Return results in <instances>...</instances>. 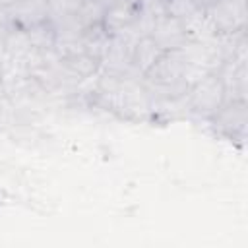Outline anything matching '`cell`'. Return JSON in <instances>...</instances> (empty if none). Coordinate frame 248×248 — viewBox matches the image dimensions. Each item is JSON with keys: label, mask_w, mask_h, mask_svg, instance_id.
Instances as JSON below:
<instances>
[{"label": "cell", "mask_w": 248, "mask_h": 248, "mask_svg": "<svg viewBox=\"0 0 248 248\" xmlns=\"http://www.w3.org/2000/svg\"><path fill=\"white\" fill-rule=\"evenodd\" d=\"M188 101H190V108L196 114L211 118L227 101V91L217 72H209L200 81H196L188 89Z\"/></svg>", "instance_id": "cell-1"}, {"label": "cell", "mask_w": 248, "mask_h": 248, "mask_svg": "<svg viewBox=\"0 0 248 248\" xmlns=\"http://www.w3.org/2000/svg\"><path fill=\"white\" fill-rule=\"evenodd\" d=\"M203 10L217 35L244 33L248 16L246 0H211Z\"/></svg>", "instance_id": "cell-2"}, {"label": "cell", "mask_w": 248, "mask_h": 248, "mask_svg": "<svg viewBox=\"0 0 248 248\" xmlns=\"http://www.w3.org/2000/svg\"><path fill=\"white\" fill-rule=\"evenodd\" d=\"M153 43L161 48V50H174V48H180L186 41H188V35H186V29L182 25V21L174 16H170L169 12L159 16L151 27H149V33H147Z\"/></svg>", "instance_id": "cell-3"}, {"label": "cell", "mask_w": 248, "mask_h": 248, "mask_svg": "<svg viewBox=\"0 0 248 248\" xmlns=\"http://www.w3.org/2000/svg\"><path fill=\"white\" fill-rule=\"evenodd\" d=\"M138 17V0H112L101 19V29L112 37L134 25Z\"/></svg>", "instance_id": "cell-4"}, {"label": "cell", "mask_w": 248, "mask_h": 248, "mask_svg": "<svg viewBox=\"0 0 248 248\" xmlns=\"http://www.w3.org/2000/svg\"><path fill=\"white\" fill-rule=\"evenodd\" d=\"M215 128L231 138L244 134L246 130V101L227 99L223 107L211 116Z\"/></svg>", "instance_id": "cell-5"}, {"label": "cell", "mask_w": 248, "mask_h": 248, "mask_svg": "<svg viewBox=\"0 0 248 248\" xmlns=\"http://www.w3.org/2000/svg\"><path fill=\"white\" fill-rule=\"evenodd\" d=\"M163 52L165 50H161L149 35H141V37H138V41L132 46V66L145 76Z\"/></svg>", "instance_id": "cell-6"}]
</instances>
